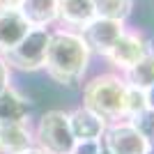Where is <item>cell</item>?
Segmentation results:
<instances>
[{
    "mask_svg": "<svg viewBox=\"0 0 154 154\" xmlns=\"http://www.w3.org/2000/svg\"><path fill=\"white\" fill-rule=\"evenodd\" d=\"M99 154H110V152H108V149H106V147H103V149H101V152H99Z\"/></svg>",
    "mask_w": 154,
    "mask_h": 154,
    "instance_id": "22",
    "label": "cell"
},
{
    "mask_svg": "<svg viewBox=\"0 0 154 154\" xmlns=\"http://www.w3.org/2000/svg\"><path fill=\"white\" fill-rule=\"evenodd\" d=\"M94 19L92 0H58V21L69 28H81Z\"/></svg>",
    "mask_w": 154,
    "mask_h": 154,
    "instance_id": "10",
    "label": "cell"
},
{
    "mask_svg": "<svg viewBox=\"0 0 154 154\" xmlns=\"http://www.w3.org/2000/svg\"><path fill=\"white\" fill-rule=\"evenodd\" d=\"M48 35H51L48 28H30V32L19 42V46H14L9 53L2 55L5 62L23 71H35L39 67H44Z\"/></svg>",
    "mask_w": 154,
    "mask_h": 154,
    "instance_id": "4",
    "label": "cell"
},
{
    "mask_svg": "<svg viewBox=\"0 0 154 154\" xmlns=\"http://www.w3.org/2000/svg\"><path fill=\"white\" fill-rule=\"evenodd\" d=\"M147 106V92L145 90H138V88H131L127 85V94H124V115H138L143 113Z\"/></svg>",
    "mask_w": 154,
    "mask_h": 154,
    "instance_id": "17",
    "label": "cell"
},
{
    "mask_svg": "<svg viewBox=\"0 0 154 154\" xmlns=\"http://www.w3.org/2000/svg\"><path fill=\"white\" fill-rule=\"evenodd\" d=\"M69 117V129H71V136L76 143H83V140H101V134L106 131V122L101 117L83 108H76Z\"/></svg>",
    "mask_w": 154,
    "mask_h": 154,
    "instance_id": "9",
    "label": "cell"
},
{
    "mask_svg": "<svg viewBox=\"0 0 154 154\" xmlns=\"http://www.w3.org/2000/svg\"><path fill=\"white\" fill-rule=\"evenodd\" d=\"M124 94H127V83L115 74L94 76L83 88L85 108L97 113L103 122L124 115Z\"/></svg>",
    "mask_w": 154,
    "mask_h": 154,
    "instance_id": "2",
    "label": "cell"
},
{
    "mask_svg": "<svg viewBox=\"0 0 154 154\" xmlns=\"http://www.w3.org/2000/svg\"><path fill=\"white\" fill-rule=\"evenodd\" d=\"M30 149V131L23 122L0 124V154H21Z\"/></svg>",
    "mask_w": 154,
    "mask_h": 154,
    "instance_id": "12",
    "label": "cell"
},
{
    "mask_svg": "<svg viewBox=\"0 0 154 154\" xmlns=\"http://www.w3.org/2000/svg\"><path fill=\"white\" fill-rule=\"evenodd\" d=\"M9 88V64L5 62V58H0V92H5Z\"/></svg>",
    "mask_w": 154,
    "mask_h": 154,
    "instance_id": "19",
    "label": "cell"
},
{
    "mask_svg": "<svg viewBox=\"0 0 154 154\" xmlns=\"http://www.w3.org/2000/svg\"><path fill=\"white\" fill-rule=\"evenodd\" d=\"M147 53H149V42L143 37L140 32H136V30L127 32L124 30L122 35H120V39L113 44V48L108 51L106 58L110 60V64H113L115 69L129 71L140 58H145Z\"/></svg>",
    "mask_w": 154,
    "mask_h": 154,
    "instance_id": "6",
    "label": "cell"
},
{
    "mask_svg": "<svg viewBox=\"0 0 154 154\" xmlns=\"http://www.w3.org/2000/svg\"><path fill=\"white\" fill-rule=\"evenodd\" d=\"M21 154H44V149H26V152H21Z\"/></svg>",
    "mask_w": 154,
    "mask_h": 154,
    "instance_id": "21",
    "label": "cell"
},
{
    "mask_svg": "<svg viewBox=\"0 0 154 154\" xmlns=\"http://www.w3.org/2000/svg\"><path fill=\"white\" fill-rule=\"evenodd\" d=\"M94 16L113 21H127L134 12V0H92Z\"/></svg>",
    "mask_w": 154,
    "mask_h": 154,
    "instance_id": "15",
    "label": "cell"
},
{
    "mask_svg": "<svg viewBox=\"0 0 154 154\" xmlns=\"http://www.w3.org/2000/svg\"><path fill=\"white\" fill-rule=\"evenodd\" d=\"M90 48L81 32L55 30L48 35L44 67L48 76L60 85H76L90 64Z\"/></svg>",
    "mask_w": 154,
    "mask_h": 154,
    "instance_id": "1",
    "label": "cell"
},
{
    "mask_svg": "<svg viewBox=\"0 0 154 154\" xmlns=\"http://www.w3.org/2000/svg\"><path fill=\"white\" fill-rule=\"evenodd\" d=\"M19 12L32 28H48L58 21V0H23Z\"/></svg>",
    "mask_w": 154,
    "mask_h": 154,
    "instance_id": "11",
    "label": "cell"
},
{
    "mask_svg": "<svg viewBox=\"0 0 154 154\" xmlns=\"http://www.w3.org/2000/svg\"><path fill=\"white\" fill-rule=\"evenodd\" d=\"M28 115V103L26 99L7 88L5 92H0V124H14L23 122Z\"/></svg>",
    "mask_w": 154,
    "mask_h": 154,
    "instance_id": "13",
    "label": "cell"
},
{
    "mask_svg": "<svg viewBox=\"0 0 154 154\" xmlns=\"http://www.w3.org/2000/svg\"><path fill=\"white\" fill-rule=\"evenodd\" d=\"M124 32V23L122 21H113V19H101L94 16L90 23H85L81 28V37L88 44L90 53H99V55H108V51L113 48L120 35Z\"/></svg>",
    "mask_w": 154,
    "mask_h": 154,
    "instance_id": "5",
    "label": "cell"
},
{
    "mask_svg": "<svg viewBox=\"0 0 154 154\" xmlns=\"http://www.w3.org/2000/svg\"><path fill=\"white\" fill-rule=\"evenodd\" d=\"M37 140L44 154H71L76 140L69 129V117L62 110H48L37 124Z\"/></svg>",
    "mask_w": 154,
    "mask_h": 154,
    "instance_id": "3",
    "label": "cell"
},
{
    "mask_svg": "<svg viewBox=\"0 0 154 154\" xmlns=\"http://www.w3.org/2000/svg\"><path fill=\"white\" fill-rule=\"evenodd\" d=\"M23 0H0V9H21Z\"/></svg>",
    "mask_w": 154,
    "mask_h": 154,
    "instance_id": "20",
    "label": "cell"
},
{
    "mask_svg": "<svg viewBox=\"0 0 154 154\" xmlns=\"http://www.w3.org/2000/svg\"><path fill=\"white\" fill-rule=\"evenodd\" d=\"M124 74H127V81H124L127 85L138 88V90H145V92L152 90L154 88V51H149L145 58H140Z\"/></svg>",
    "mask_w": 154,
    "mask_h": 154,
    "instance_id": "14",
    "label": "cell"
},
{
    "mask_svg": "<svg viewBox=\"0 0 154 154\" xmlns=\"http://www.w3.org/2000/svg\"><path fill=\"white\" fill-rule=\"evenodd\" d=\"M129 124L145 138V143H147L149 149H152L154 147V110L145 108L143 113H138V115L131 117V122H129Z\"/></svg>",
    "mask_w": 154,
    "mask_h": 154,
    "instance_id": "16",
    "label": "cell"
},
{
    "mask_svg": "<svg viewBox=\"0 0 154 154\" xmlns=\"http://www.w3.org/2000/svg\"><path fill=\"white\" fill-rule=\"evenodd\" d=\"M103 134H106L103 147L108 149L110 154H149V145L129 122L127 124H113Z\"/></svg>",
    "mask_w": 154,
    "mask_h": 154,
    "instance_id": "7",
    "label": "cell"
},
{
    "mask_svg": "<svg viewBox=\"0 0 154 154\" xmlns=\"http://www.w3.org/2000/svg\"><path fill=\"white\" fill-rule=\"evenodd\" d=\"M101 149H103L101 140H83V143H76L71 154H99Z\"/></svg>",
    "mask_w": 154,
    "mask_h": 154,
    "instance_id": "18",
    "label": "cell"
},
{
    "mask_svg": "<svg viewBox=\"0 0 154 154\" xmlns=\"http://www.w3.org/2000/svg\"><path fill=\"white\" fill-rule=\"evenodd\" d=\"M30 23L19 9H0V55L19 46V42L30 32Z\"/></svg>",
    "mask_w": 154,
    "mask_h": 154,
    "instance_id": "8",
    "label": "cell"
}]
</instances>
